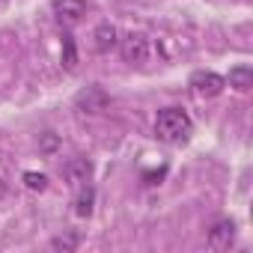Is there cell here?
Returning a JSON list of instances; mask_svg holds the SVG:
<instances>
[{
	"mask_svg": "<svg viewBox=\"0 0 253 253\" xmlns=\"http://www.w3.org/2000/svg\"><path fill=\"white\" fill-rule=\"evenodd\" d=\"M155 134L164 143H182L191 134V116L182 107H164L155 116Z\"/></svg>",
	"mask_w": 253,
	"mask_h": 253,
	"instance_id": "obj_1",
	"label": "cell"
},
{
	"mask_svg": "<svg viewBox=\"0 0 253 253\" xmlns=\"http://www.w3.org/2000/svg\"><path fill=\"white\" fill-rule=\"evenodd\" d=\"M191 86H194L197 95H203V98H214V95L223 92L226 78H220L217 72H194V75H191Z\"/></svg>",
	"mask_w": 253,
	"mask_h": 253,
	"instance_id": "obj_2",
	"label": "cell"
},
{
	"mask_svg": "<svg viewBox=\"0 0 253 253\" xmlns=\"http://www.w3.org/2000/svg\"><path fill=\"white\" fill-rule=\"evenodd\" d=\"M51 6H54L57 21H60V24H66V27L78 24V21L86 15V9H89L86 0H51Z\"/></svg>",
	"mask_w": 253,
	"mask_h": 253,
	"instance_id": "obj_3",
	"label": "cell"
},
{
	"mask_svg": "<svg viewBox=\"0 0 253 253\" xmlns=\"http://www.w3.org/2000/svg\"><path fill=\"white\" fill-rule=\"evenodd\" d=\"M122 60L125 63H131V66H140V63H146V57H149V42H146V36H140V33H128L122 39Z\"/></svg>",
	"mask_w": 253,
	"mask_h": 253,
	"instance_id": "obj_4",
	"label": "cell"
},
{
	"mask_svg": "<svg viewBox=\"0 0 253 253\" xmlns=\"http://www.w3.org/2000/svg\"><path fill=\"white\" fill-rule=\"evenodd\" d=\"M75 104H78L81 110H86V113H98V110L107 107V95H104L98 86H86V89L75 98Z\"/></svg>",
	"mask_w": 253,
	"mask_h": 253,
	"instance_id": "obj_5",
	"label": "cell"
},
{
	"mask_svg": "<svg viewBox=\"0 0 253 253\" xmlns=\"http://www.w3.org/2000/svg\"><path fill=\"white\" fill-rule=\"evenodd\" d=\"M63 176L72 182V185H86L89 176H92V164L86 158H72L66 167H63Z\"/></svg>",
	"mask_w": 253,
	"mask_h": 253,
	"instance_id": "obj_6",
	"label": "cell"
},
{
	"mask_svg": "<svg viewBox=\"0 0 253 253\" xmlns=\"http://www.w3.org/2000/svg\"><path fill=\"white\" fill-rule=\"evenodd\" d=\"M232 238H235V223H232V220H220V223L209 232V244H211L214 250L229 247V244H232Z\"/></svg>",
	"mask_w": 253,
	"mask_h": 253,
	"instance_id": "obj_7",
	"label": "cell"
},
{
	"mask_svg": "<svg viewBox=\"0 0 253 253\" xmlns=\"http://www.w3.org/2000/svg\"><path fill=\"white\" fill-rule=\"evenodd\" d=\"M92 39H95V51H110L116 45V27L110 21H101L95 30H92Z\"/></svg>",
	"mask_w": 253,
	"mask_h": 253,
	"instance_id": "obj_8",
	"label": "cell"
},
{
	"mask_svg": "<svg viewBox=\"0 0 253 253\" xmlns=\"http://www.w3.org/2000/svg\"><path fill=\"white\" fill-rule=\"evenodd\" d=\"M232 89H238V92H247L250 86H253V69L250 66H235V69H229V81H226Z\"/></svg>",
	"mask_w": 253,
	"mask_h": 253,
	"instance_id": "obj_9",
	"label": "cell"
},
{
	"mask_svg": "<svg viewBox=\"0 0 253 253\" xmlns=\"http://www.w3.org/2000/svg\"><path fill=\"white\" fill-rule=\"evenodd\" d=\"M92 200H95L92 188L84 185L81 194H78V200H75V214H78V217H89V214H92Z\"/></svg>",
	"mask_w": 253,
	"mask_h": 253,
	"instance_id": "obj_10",
	"label": "cell"
},
{
	"mask_svg": "<svg viewBox=\"0 0 253 253\" xmlns=\"http://www.w3.org/2000/svg\"><path fill=\"white\" fill-rule=\"evenodd\" d=\"M75 63H78L75 39H72V36H63V66H66V69H75Z\"/></svg>",
	"mask_w": 253,
	"mask_h": 253,
	"instance_id": "obj_11",
	"label": "cell"
},
{
	"mask_svg": "<svg viewBox=\"0 0 253 253\" xmlns=\"http://www.w3.org/2000/svg\"><path fill=\"white\" fill-rule=\"evenodd\" d=\"M24 185L30 191H45L48 188V176H42V173H24Z\"/></svg>",
	"mask_w": 253,
	"mask_h": 253,
	"instance_id": "obj_12",
	"label": "cell"
},
{
	"mask_svg": "<svg viewBox=\"0 0 253 253\" xmlns=\"http://www.w3.org/2000/svg\"><path fill=\"white\" fill-rule=\"evenodd\" d=\"M51 247H54V250H75V247H78V235H57V238L51 241Z\"/></svg>",
	"mask_w": 253,
	"mask_h": 253,
	"instance_id": "obj_13",
	"label": "cell"
},
{
	"mask_svg": "<svg viewBox=\"0 0 253 253\" xmlns=\"http://www.w3.org/2000/svg\"><path fill=\"white\" fill-rule=\"evenodd\" d=\"M54 146H57V137H48V140H45V146H42V149H45V152H51V149H54Z\"/></svg>",
	"mask_w": 253,
	"mask_h": 253,
	"instance_id": "obj_14",
	"label": "cell"
},
{
	"mask_svg": "<svg viewBox=\"0 0 253 253\" xmlns=\"http://www.w3.org/2000/svg\"><path fill=\"white\" fill-rule=\"evenodd\" d=\"M0 197H6V185L3 182H0Z\"/></svg>",
	"mask_w": 253,
	"mask_h": 253,
	"instance_id": "obj_15",
	"label": "cell"
},
{
	"mask_svg": "<svg viewBox=\"0 0 253 253\" xmlns=\"http://www.w3.org/2000/svg\"><path fill=\"white\" fill-rule=\"evenodd\" d=\"M0 6H3V0H0Z\"/></svg>",
	"mask_w": 253,
	"mask_h": 253,
	"instance_id": "obj_16",
	"label": "cell"
}]
</instances>
